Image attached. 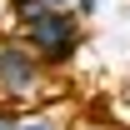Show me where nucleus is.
<instances>
[{"instance_id":"f257e3e1","label":"nucleus","mask_w":130,"mask_h":130,"mask_svg":"<svg viewBox=\"0 0 130 130\" xmlns=\"http://www.w3.org/2000/svg\"><path fill=\"white\" fill-rule=\"evenodd\" d=\"M20 40L40 55V65H45V70H60V65H70L75 55H80L85 25H80V15L65 5V10H45L40 20H30V25L20 30Z\"/></svg>"},{"instance_id":"f03ea898","label":"nucleus","mask_w":130,"mask_h":130,"mask_svg":"<svg viewBox=\"0 0 130 130\" xmlns=\"http://www.w3.org/2000/svg\"><path fill=\"white\" fill-rule=\"evenodd\" d=\"M45 90V65L25 40H0V100L5 105H20V100H35Z\"/></svg>"},{"instance_id":"7ed1b4c3","label":"nucleus","mask_w":130,"mask_h":130,"mask_svg":"<svg viewBox=\"0 0 130 130\" xmlns=\"http://www.w3.org/2000/svg\"><path fill=\"white\" fill-rule=\"evenodd\" d=\"M45 10H55V5H45V0H10V20H15V30H25V25L40 20Z\"/></svg>"},{"instance_id":"20e7f679","label":"nucleus","mask_w":130,"mask_h":130,"mask_svg":"<svg viewBox=\"0 0 130 130\" xmlns=\"http://www.w3.org/2000/svg\"><path fill=\"white\" fill-rule=\"evenodd\" d=\"M15 130H70V125H60V120L45 115V110H35V115H15Z\"/></svg>"},{"instance_id":"39448f33","label":"nucleus","mask_w":130,"mask_h":130,"mask_svg":"<svg viewBox=\"0 0 130 130\" xmlns=\"http://www.w3.org/2000/svg\"><path fill=\"white\" fill-rule=\"evenodd\" d=\"M70 10H75V15H80V20H90V15H95V10H100V0H70Z\"/></svg>"},{"instance_id":"423d86ee","label":"nucleus","mask_w":130,"mask_h":130,"mask_svg":"<svg viewBox=\"0 0 130 130\" xmlns=\"http://www.w3.org/2000/svg\"><path fill=\"white\" fill-rule=\"evenodd\" d=\"M15 115H20L15 105H5V100H0V130H15Z\"/></svg>"},{"instance_id":"0eeeda50","label":"nucleus","mask_w":130,"mask_h":130,"mask_svg":"<svg viewBox=\"0 0 130 130\" xmlns=\"http://www.w3.org/2000/svg\"><path fill=\"white\" fill-rule=\"evenodd\" d=\"M45 5H55V10H65V5H70V0H45Z\"/></svg>"},{"instance_id":"6e6552de","label":"nucleus","mask_w":130,"mask_h":130,"mask_svg":"<svg viewBox=\"0 0 130 130\" xmlns=\"http://www.w3.org/2000/svg\"><path fill=\"white\" fill-rule=\"evenodd\" d=\"M80 130H110V125H80Z\"/></svg>"}]
</instances>
